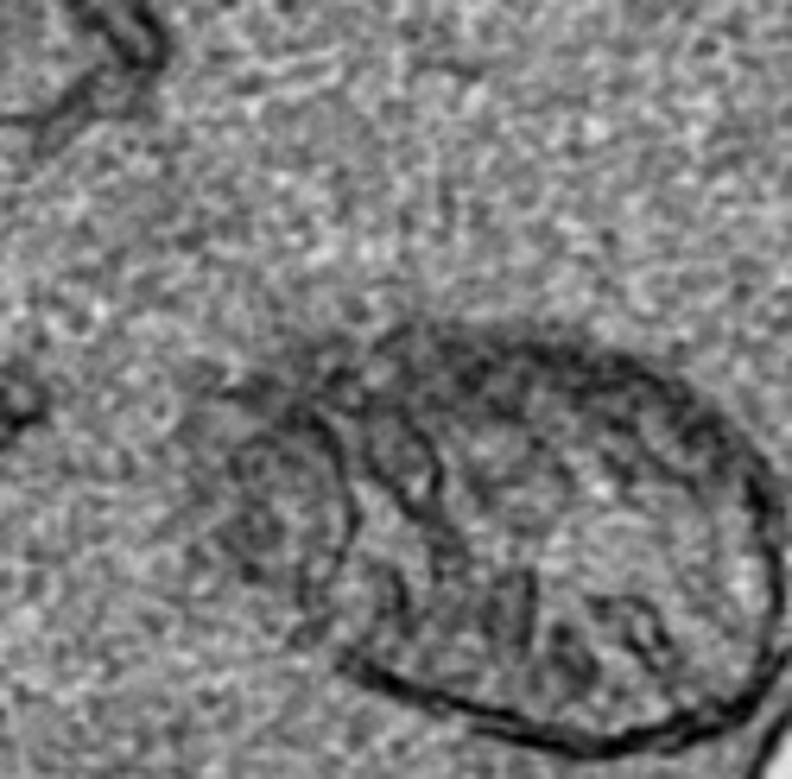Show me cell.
<instances>
[{"label": "cell", "mask_w": 792, "mask_h": 779, "mask_svg": "<svg viewBox=\"0 0 792 779\" xmlns=\"http://www.w3.org/2000/svg\"><path fill=\"white\" fill-rule=\"evenodd\" d=\"M216 520L343 672L545 755L710 742L780 659L767 476L634 368L545 349L336 368L229 437Z\"/></svg>", "instance_id": "1"}, {"label": "cell", "mask_w": 792, "mask_h": 779, "mask_svg": "<svg viewBox=\"0 0 792 779\" xmlns=\"http://www.w3.org/2000/svg\"><path fill=\"white\" fill-rule=\"evenodd\" d=\"M755 779H792V716L773 729V742H767L761 767H755Z\"/></svg>", "instance_id": "2"}]
</instances>
